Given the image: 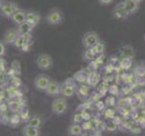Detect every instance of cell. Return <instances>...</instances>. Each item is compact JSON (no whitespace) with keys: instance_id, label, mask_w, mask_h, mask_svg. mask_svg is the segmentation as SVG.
Here are the masks:
<instances>
[{"instance_id":"obj_13","label":"cell","mask_w":145,"mask_h":136,"mask_svg":"<svg viewBox=\"0 0 145 136\" xmlns=\"http://www.w3.org/2000/svg\"><path fill=\"white\" fill-rule=\"evenodd\" d=\"M21 133L23 136H41V129L25 124L22 128Z\"/></svg>"},{"instance_id":"obj_24","label":"cell","mask_w":145,"mask_h":136,"mask_svg":"<svg viewBox=\"0 0 145 136\" xmlns=\"http://www.w3.org/2000/svg\"><path fill=\"white\" fill-rule=\"evenodd\" d=\"M78 92H79V94H80L87 95L88 94V92H89V87L86 86V85H80Z\"/></svg>"},{"instance_id":"obj_23","label":"cell","mask_w":145,"mask_h":136,"mask_svg":"<svg viewBox=\"0 0 145 136\" xmlns=\"http://www.w3.org/2000/svg\"><path fill=\"white\" fill-rule=\"evenodd\" d=\"M132 60L133 59H130V58H122L121 65L124 69H129L132 65Z\"/></svg>"},{"instance_id":"obj_20","label":"cell","mask_w":145,"mask_h":136,"mask_svg":"<svg viewBox=\"0 0 145 136\" xmlns=\"http://www.w3.org/2000/svg\"><path fill=\"white\" fill-rule=\"evenodd\" d=\"M27 43L28 42L26 41V39L24 38V36H22V34H19V36L17 37V39L16 40V42L14 43L13 45L16 48H23Z\"/></svg>"},{"instance_id":"obj_1","label":"cell","mask_w":145,"mask_h":136,"mask_svg":"<svg viewBox=\"0 0 145 136\" xmlns=\"http://www.w3.org/2000/svg\"><path fill=\"white\" fill-rule=\"evenodd\" d=\"M68 102L65 97H57L55 98L51 104L52 113L57 116H61L65 114L68 111Z\"/></svg>"},{"instance_id":"obj_3","label":"cell","mask_w":145,"mask_h":136,"mask_svg":"<svg viewBox=\"0 0 145 136\" xmlns=\"http://www.w3.org/2000/svg\"><path fill=\"white\" fill-rule=\"evenodd\" d=\"M36 66L42 71H47L53 65V60L48 54H40L35 60Z\"/></svg>"},{"instance_id":"obj_15","label":"cell","mask_w":145,"mask_h":136,"mask_svg":"<svg viewBox=\"0 0 145 136\" xmlns=\"http://www.w3.org/2000/svg\"><path fill=\"white\" fill-rule=\"evenodd\" d=\"M123 3H124V6H125L130 16L135 14L139 10V5L140 4L137 3L136 1H134V0H124Z\"/></svg>"},{"instance_id":"obj_21","label":"cell","mask_w":145,"mask_h":136,"mask_svg":"<svg viewBox=\"0 0 145 136\" xmlns=\"http://www.w3.org/2000/svg\"><path fill=\"white\" fill-rule=\"evenodd\" d=\"M92 49L94 50L95 54H96L97 55H98V54H103V52L105 51V49H106V46H105V44L103 42L99 41Z\"/></svg>"},{"instance_id":"obj_11","label":"cell","mask_w":145,"mask_h":136,"mask_svg":"<svg viewBox=\"0 0 145 136\" xmlns=\"http://www.w3.org/2000/svg\"><path fill=\"white\" fill-rule=\"evenodd\" d=\"M40 20H41V16L39 13L34 11L26 12V22L33 28L40 23Z\"/></svg>"},{"instance_id":"obj_9","label":"cell","mask_w":145,"mask_h":136,"mask_svg":"<svg viewBox=\"0 0 145 136\" xmlns=\"http://www.w3.org/2000/svg\"><path fill=\"white\" fill-rule=\"evenodd\" d=\"M61 84L57 82L56 80H51L48 87L46 89L45 93L48 96L51 97H57L58 95L61 94Z\"/></svg>"},{"instance_id":"obj_28","label":"cell","mask_w":145,"mask_h":136,"mask_svg":"<svg viewBox=\"0 0 145 136\" xmlns=\"http://www.w3.org/2000/svg\"><path fill=\"white\" fill-rule=\"evenodd\" d=\"M0 47H1V55L4 54V44L1 43V44H0Z\"/></svg>"},{"instance_id":"obj_26","label":"cell","mask_w":145,"mask_h":136,"mask_svg":"<svg viewBox=\"0 0 145 136\" xmlns=\"http://www.w3.org/2000/svg\"><path fill=\"white\" fill-rule=\"evenodd\" d=\"M19 122H20V117L18 115H13L11 119H10V123H14V124H17Z\"/></svg>"},{"instance_id":"obj_5","label":"cell","mask_w":145,"mask_h":136,"mask_svg":"<svg viewBox=\"0 0 145 136\" xmlns=\"http://www.w3.org/2000/svg\"><path fill=\"white\" fill-rule=\"evenodd\" d=\"M51 80L46 74H39L33 80V87L39 92H45Z\"/></svg>"},{"instance_id":"obj_30","label":"cell","mask_w":145,"mask_h":136,"mask_svg":"<svg viewBox=\"0 0 145 136\" xmlns=\"http://www.w3.org/2000/svg\"><path fill=\"white\" fill-rule=\"evenodd\" d=\"M89 136H97L96 134H91V135H89Z\"/></svg>"},{"instance_id":"obj_12","label":"cell","mask_w":145,"mask_h":136,"mask_svg":"<svg viewBox=\"0 0 145 136\" xmlns=\"http://www.w3.org/2000/svg\"><path fill=\"white\" fill-rule=\"evenodd\" d=\"M84 129L79 123H71L69 125L67 133L69 136H81Z\"/></svg>"},{"instance_id":"obj_19","label":"cell","mask_w":145,"mask_h":136,"mask_svg":"<svg viewBox=\"0 0 145 136\" xmlns=\"http://www.w3.org/2000/svg\"><path fill=\"white\" fill-rule=\"evenodd\" d=\"M26 124L30 125V126H32V127H35V128L41 129V127H42V119L40 118L39 116H33V117L29 119L28 123Z\"/></svg>"},{"instance_id":"obj_2","label":"cell","mask_w":145,"mask_h":136,"mask_svg":"<svg viewBox=\"0 0 145 136\" xmlns=\"http://www.w3.org/2000/svg\"><path fill=\"white\" fill-rule=\"evenodd\" d=\"M46 23L50 26H58L61 24L63 20V15L58 8H52L47 13L45 17Z\"/></svg>"},{"instance_id":"obj_10","label":"cell","mask_w":145,"mask_h":136,"mask_svg":"<svg viewBox=\"0 0 145 136\" xmlns=\"http://www.w3.org/2000/svg\"><path fill=\"white\" fill-rule=\"evenodd\" d=\"M19 36V33L17 32L16 29H8L4 34V43L8 44H14L16 42V40Z\"/></svg>"},{"instance_id":"obj_31","label":"cell","mask_w":145,"mask_h":136,"mask_svg":"<svg viewBox=\"0 0 145 136\" xmlns=\"http://www.w3.org/2000/svg\"><path fill=\"white\" fill-rule=\"evenodd\" d=\"M143 39H144V42H145V34H144V36H143Z\"/></svg>"},{"instance_id":"obj_8","label":"cell","mask_w":145,"mask_h":136,"mask_svg":"<svg viewBox=\"0 0 145 136\" xmlns=\"http://www.w3.org/2000/svg\"><path fill=\"white\" fill-rule=\"evenodd\" d=\"M113 15H114V17L118 20H124L130 16L125 6H124L123 1L119 2L116 6L114 7L113 10Z\"/></svg>"},{"instance_id":"obj_27","label":"cell","mask_w":145,"mask_h":136,"mask_svg":"<svg viewBox=\"0 0 145 136\" xmlns=\"http://www.w3.org/2000/svg\"><path fill=\"white\" fill-rule=\"evenodd\" d=\"M98 3L102 6H108V5L112 4L114 0H97Z\"/></svg>"},{"instance_id":"obj_14","label":"cell","mask_w":145,"mask_h":136,"mask_svg":"<svg viewBox=\"0 0 145 136\" xmlns=\"http://www.w3.org/2000/svg\"><path fill=\"white\" fill-rule=\"evenodd\" d=\"M10 19H11L12 21L16 25V26H18V25L26 21V12H24V11H23V10L19 9L18 11H16L13 15V17Z\"/></svg>"},{"instance_id":"obj_17","label":"cell","mask_w":145,"mask_h":136,"mask_svg":"<svg viewBox=\"0 0 145 136\" xmlns=\"http://www.w3.org/2000/svg\"><path fill=\"white\" fill-rule=\"evenodd\" d=\"M121 56L122 58H130L133 59L134 57V50L131 45H124L121 49Z\"/></svg>"},{"instance_id":"obj_4","label":"cell","mask_w":145,"mask_h":136,"mask_svg":"<svg viewBox=\"0 0 145 136\" xmlns=\"http://www.w3.org/2000/svg\"><path fill=\"white\" fill-rule=\"evenodd\" d=\"M100 41L97 33L94 31L87 32L82 37V44L85 48H93Z\"/></svg>"},{"instance_id":"obj_25","label":"cell","mask_w":145,"mask_h":136,"mask_svg":"<svg viewBox=\"0 0 145 136\" xmlns=\"http://www.w3.org/2000/svg\"><path fill=\"white\" fill-rule=\"evenodd\" d=\"M130 132H131V133H133V134H139V133H141L142 129L139 126H137V125H133V126L130 128Z\"/></svg>"},{"instance_id":"obj_29","label":"cell","mask_w":145,"mask_h":136,"mask_svg":"<svg viewBox=\"0 0 145 136\" xmlns=\"http://www.w3.org/2000/svg\"><path fill=\"white\" fill-rule=\"evenodd\" d=\"M134 1H136L137 3H139V4H141L142 1H143V0H134Z\"/></svg>"},{"instance_id":"obj_7","label":"cell","mask_w":145,"mask_h":136,"mask_svg":"<svg viewBox=\"0 0 145 136\" xmlns=\"http://www.w3.org/2000/svg\"><path fill=\"white\" fill-rule=\"evenodd\" d=\"M61 95L65 98L71 97L76 93V85L71 80H66L65 82L61 84Z\"/></svg>"},{"instance_id":"obj_18","label":"cell","mask_w":145,"mask_h":136,"mask_svg":"<svg viewBox=\"0 0 145 136\" xmlns=\"http://www.w3.org/2000/svg\"><path fill=\"white\" fill-rule=\"evenodd\" d=\"M97 54H95L94 50L92 48H85L82 53V58L86 62H92L96 58Z\"/></svg>"},{"instance_id":"obj_6","label":"cell","mask_w":145,"mask_h":136,"mask_svg":"<svg viewBox=\"0 0 145 136\" xmlns=\"http://www.w3.org/2000/svg\"><path fill=\"white\" fill-rule=\"evenodd\" d=\"M0 10H1V14L4 17L11 18L13 15L18 11V7L16 4L14 2H8V1H4L0 5Z\"/></svg>"},{"instance_id":"obj_22","label":"cell","mask_w":145,"mask_h":136,"mask_svg":"<svg viewBox=\"0 0 145 136\" xmlns=\"http://www.w3.org/2000/svg\"><path fill=\"white\" fill-rule=\"evenodd\" d=\"M84 121L82 113H75L72 116V123H81Z\"/></svg>"},{"instance_id":"obj_16","label":"cell","mask_w":145,"mask_h":136,"mask_svg":"<svg viewBox=\"0 0 145 136\" xmlns=\"http://www.w3.org/2000/svg\"><path fill=\"white\" fill-rule=\"evenodd\" d=\"M33 27L30 26V25L26 21L18 25V26H16V30H17V32L19 33V34H31L32 31H33Z\"/></svg>"}]
</instances>
